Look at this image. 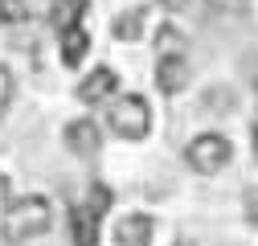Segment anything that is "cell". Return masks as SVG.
Listing matches in <instances>:
<instances>
[{"instance_id": "cell-1", "label": "cell", "mask_w": 258, "mask_h": 246, "mask_svg": "<svg viewBox=\"0 0 258 246\" xmlns=\"http://www.w3.org/2000/svg\"><path fill=\"white\" fill-rule=\"evenodd\" d=\"M53 226V209L41 193H29V197H13L5 205V218H0V238L5 246H25L41 238L45 230Z\"/></svg>"}, {"instance_id": "cell-2", "label": "cell", "mask_w": 258, "mask_h": 246, "mask_svg": "<svg viewBox=\"0 0 258 246\" xmlns=\"http://www.w3.org/2000/svg\"><path fill=\"white\" fill-rule=\"evenodd\" d=\"M107 123L119 140H144L152 132V107L148 99L140 95H123V99H111V111H107Z\"/></svg>"}, {"instance_id": "cell-3", "label": "cell", "mask_w": 258, "mask_h": 246, "mask_svg": "<svg viewBox=\"0 0 258 246\" xmlns=\"http://www.w3.org/2000/svg\"><path fill=\"white\" fill-rule=\"evenodd\" d=\"M230 160H234V144L225 136H217V132H205L197 140H188V148H184V164L192 172H201V176H217Z\"/></svg>"}, {"instance_id": "cell-4", "label": "cell", "mask_w": 258, "mask_h": 246, "mask_svg": "<svg viewBox=\"0 0 258 246\" xmlns=\"http://www.w3.org/2000/svg\"><path fill=\"white\" fill-rule=\"evenodd\" d=\"M115 90H119V74L111 70V66H94L82 82H78V103H86V107H99V103H107V99H115Z\"/></svg>"}, {"instance_id": "cell-5", "label": "cell", "mask_w": 258, "mask_h": 246, "mask_svg": "<svg viewBox=\"0 0 258 246\" xmlns=\"http://www.w3.org/2000/svg\"><path fill=\"white\" fill-rule=\"evenodd\" d=\"M192 70H188V57L176 53V57H156V86L164 90V95H180L188 86Z\"/></svg>"}, {"instance_id": "cell-6", "label": "cell", "mask_w": 258, "mask_h": 246, "mask_svg": "<svg viewBox=\"0 0 258 246\" xmlns=\"http://www.w3.org/2000/svg\"><path fill=\"white\" fill-rule=\"evenodd\" d=\"M66 148L74 156H94V152L103 148V132L94 119H70L66 123Z\"/></svg>"}, {"instance_id": "cell-7", "label": "cell", "mask_w": 258, "mask_h": 246, "mask_svg": "<svg viewBox=\"0 0 258 246\" xmlns=\"http://www.w3.org/2000/svg\"><path fill=\"white\" fill-rule=\"evenodd\" d=\"M152 230H156V222L148 213H127L115 226V246H152Z\"/></svg>"}, {"instance_id": "cell-8", "label": "cell", "mask_w": 258, "mask_h": 246, "mask_svg": "<svg viewBox=\"0 0 258 246\" xmlns=\"http://www.w3.org/2000/svg\"><path fill=\"white\" fill-rule=\"evenodd\" d=\"M70 238H74V246H99V213L86 201L70 209Z\"/></svg>"}, {"instance_id": "cell-9", "label": "cell", "mask_w": 258, "mask_h": 246, "mask_svg": "<svg viewBox=\"0 0 258 246\" xmlns=\"http://www.w3.org/2000/svg\"><path fill=\"white\" fill-rule=\"evenodd\" d=\"M90 53V33L82 25H74V29H66V33H61V66H82V57Z\"/></svg>"}, {"instance_id": "cell-10", "label": "cell", "mask_w": 258, "mask_h": 246, "mask_svg": "<svg viewBox=\"0 0 258 246\" xmlns=\"http://www.w3.org/2000/svg\"><path fill=\"white\" fill-rule=\"evenodd\" d=\"M82 17H86V0H53V9H49V25L57 33L82 25Z\"/></svg>"}, {"instance_id": "cell-11", "label": "cell", "mask_w": 258, "mask_h": 246, "mask_svg": "<svg viewBox=\"0 0 258 246\" xmlns=\"http://www.w3.org/2000/svg\"><path fill=\"white\" fill-rule=\"evenodd\" d=\"M144 21H148V9H127L115 17V37L119 41H140L144 37Z\"/></svg>"}, {"instance_id": "cell-12", "label": "cell", "mask_w": 258, "mask_h": 246, "mask_svg": "<svg viewBox=\"0 0 258 246\" xmlns=\"http://www.w3.org/2000/svg\"><path fill=\"white\" fill-rule=\"evenodd\" d=\"M184 49H188V41H184V33L176 25H160L156 29V57H176Z\"/></svg>"}, {"instance_id": "cell-13", "label": "cell", "mask_w": 258, "mask_h": 246, "mask_svg": "<svg viewBox=\"0 0 258 246\" xmlns=\"http://www.w3.org/2000/svg\"><path fill=\"white\" fill-rule=\"evenodd\" d=\"M25 17H29L25 0H0V25H21Z\"/></svg>"}, {"instance_id": "cell-14", "label": "cell", "mask_w": 258, "mask_h": 246, "mask_svg": "<svg viewBox=\"0 0 258 246\" xmlns=\"http://www.w3.org/2000/svg\"><path fill=\"white\" fill-rule=\"evenodd\" d=\"M86 205H90V209H94V213L103 218V213L111 209V189H107V184H99V180H94V184H90V193H86Z\"/></svg>"}, {"instance_id": "cell-15", "label": "cell", "mask_w": 258, "mask_h": 246, "mask_svg": "<svg viewBox=\"0 0 258 246\" xmlns=\"http://www.w3.org/2000/svg\"><path fill=\"white\" fill-rule=\"evenodd\" d=\"M13 95H17V82H13V70H9V66H0V115L9 111Z\"/></svg>"}, {"instance_id": "cell-16", "label": "cell", "mask_w": 258, "mask_h": 246, "mask_svg": "<svg viewBox=\"0 0 258 246\" xmlns=\"http://www.w3.org/2000/svg\"><path fill=\"white\" fill-rule=\"evenodd\" d=\"M246 222L258 230V189H250V193H246Z\"/></svg>"}, {"instance_id": "cell-17", "label": "cell", "mask_w": 258, "mask_h": 246, "mask_svg": "<svg viewBox=\"0 0 258 246\" xmlns=\"http://www.w3.org/2000/svg\"><path fill=\"white\" fill-rule=\"evenodd\" d=\"M9 201H13V189H9V176L0 172V205H9Z\"/></svg>"}, {"instance_id": "cell-18", "label": "cell", "mask_w": 258, "mask_h": 246, "mask_svg": "<svg viewBox=\"0 0 258 246\" xmlns=\"http://www.w3.org/2000/svg\"><path fill=\"white\" fill-rule=\"evenodd\" d=\"M160 5H164V9H184L188 0H160Z\"/></svg>"}, {"instance_id": "cell-19", "label": "cell", "mask_w": 258, "mask_h": 246, "mask_svg": "<svg viewBox=\"0 0 258 246\" xmlns=\"http://www.w3.org/2000/svg\"><path fill=\"white\" fill-rule=\"evenodd\" d=\"M250 148H254V164H258V123H254V140H250Z\"/></svg>"}, {"instance_id": "cell-20", "label": "cell", "mask_w": 258, "mask_h": 246, "mask_svg": "<svg viewBox=\"0 0 258 246\" xmlns=\"http://www.w3.org/2000/svg\"><path fill=\"white\" fill-rule=\"evenodd\" d=\"M176 246H192V242H176Z\"/></svg>"}]
</instances>
